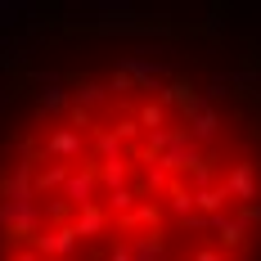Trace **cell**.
<instances>
[{"mask_svg": "<svg viewBox=\"0 0 261 261\" xmlns=\"http://www.w3.org/2000/svg\"><path fill=\"white\" fill-rule=\"evenodd\" d=\"M0 261H261V54L158 27L9 63Z\"/></svg>", "mask_w": 261, "mask_h": 261, "instance_id": "6da1fadb", "label": "cell"}]
</instances>
